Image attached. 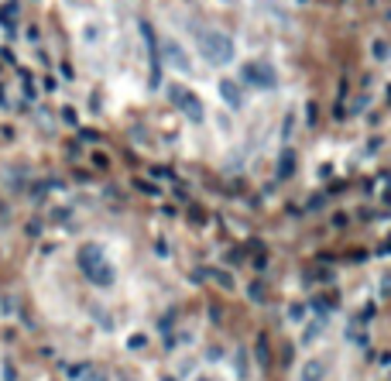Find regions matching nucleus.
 Listing matches in <instances>:
<instances>
[{
    "mask_svg": "<svg viewBox=\"0 0 391 381\" xmlns=\"http://www.w3.org/2000/svg\"><path fill=\"white\" fill-rule=\"evenodd\" d=\"M79 268H83V275L100 288H110L114 286V268H110V261L103 258L97 244H86V248H79Z\"/></svg>",
    "mask_w": 391,
    "mask_h": 381,
    "instance_id": "obj_2",
    "label": "nucleus"
},
{
    "mask_svg": "<svg viewBox=\"0 0 391 381\" xmlns=\"http://www.w3.org/2000/svg\"><path fill=\"white\" fill-rule=\"evenodd\" d=\"M193 34H196V48H199V55H203L210 65H230L233 62V38H230L227 32L199 25V28H193Z\"/></svg>",
    "mask_w": 391,
    "mask_h": 381,
    "instance_id": "obj_1",
    "label": "nucleus"
},
{
    "mask_svg": "<svg viewBox=\"0 0 391 381\" xmlns=\"http://www.w3.org/2000/svg\"><path fill=\"white\" fill-rule=\"evenodd\" d=\"M162 52H165V62L172 65V69H179V72H193V59L186 55V48H182L179 41H172V38H168Z\"/></svg>",
    "mask_w": 391,
    "mask_h": 381,
    "instance_id": "obj_4",
    "label": "nucleus"
},
{
    "mask_svg": "<svg viewBox=\"0 0 391 381\" xmlns=\"http://www.w3.org/2000/svg\"><path fill=\"white\" fill-rule=\"evenodd\" d=\"M86 381H107V375H100V371H93V375H86Z\"/></svg>",
    "mask_w": 391,
    "mask_h": 381,
    "instance_id": "obj_8",
    "label": "nucleus"
},
{
    "mask_svg": "<svg viewBox=\"0 0 391 381\" xmlns=\"http://www.w3.org/2000/svg\"><path fill=\"white\" fill-rule=\"evenodd\" d=\"M168 100H175L193 121H203V103L196 100V96H189V90H182V86H172L168 90Z\"/></svg>",
    "mask_w": 391,
    "mask_h": 381,
    "instance_id": "obj_5",
    "label": "nucleus"
},
{
    "mask_svg": "<svg viewBox=\"0 0 391 381\" xmlns=\"http://www.w3.org/2000/svg\"><path fill=\"white\" fill-rule=\"evenodd\" d=\"M244 79H247V83H254V86H261V90H271V86L278 83L275 69H271L268 62H247L244 65Z\"/></svg>",
    "mask_w": 391,
    "mask_h": 381,
    "instance_id": "obj_3",
    "label": "nucleus"
},
{
    "mask_svg": "<svg viewBox=\"0 0 391 381\" xmlns=\"http://www.w3.org/2000/svg\"><path fill=\"white\" fill-rule=\"evenodd\" d=\"M220 96H224V103H230V107H240V103H244V96H240V90H237V83H230V79L220 83Z\"/></svg>",
    "mask_w": 391,
    "mask_h": 381,
    "instance_id": "obj_6",
    "label": "nucleus"
},
{
    "mask_svg": "<svg viewBox=\"0 0 391 381\" xmlns=\"http://www.w3.org/2000/svg\"><path fill=\"white\" fill-rule=\"evenodd\" d=\"M323 375H326L323 364H320V361H309V364H306V371H302V381H320Z\"/></svg>",
    "mask_w": 391,
    "mask_h": 381,
    "instance_id": "obj_7",
    "label": "nucleus"
}]
</instances>
